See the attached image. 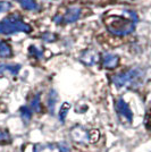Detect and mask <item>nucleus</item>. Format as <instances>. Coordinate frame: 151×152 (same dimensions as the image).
Segmentation results:
<instances>
[{"instance_id":"1","label":"nucleus","mask_w":151,"mask_h":152,"mask_svg":"<svg viewBox=\"0 0 151 152\" xmlns=\"http://www.w3.org/2000/svg\"><path fill=\"white\" fill-rule=\"evenodd\" d=\"M107 30L114 35L124 37L132 33L135 28V15L131 13L130 17L124 15H106L103 17Z\"/></svg>"},{"instance_id":"2","label":"nucleus","mask_w":151,"mask_h":152,"mask_svg":"<svg viewBox=\"0 0 151 152\" xmlns=\"http://www.w3.org/2000/svg\"><path fill=\"white\" fill-rule=\"evenodd\" d=\"M31 31V26L24 23L18 15H9L0 22V34H14L18 32L30 33Z\"/></svg>"},{"instance_id":"3","label":"nucleus","mask_w":151,"mask_h":152,"mask_svg":"<svg viewBox=\"0 0 151 152\" xmlns=\"http://www.w3.org/2000/svg\"><path fill=\"white\" fill-rule=\"evenodd\" d=\"M141 78H142V72L141 70L131 69L115 75V77L113 78V82L117 88L134 86L135 84H138L141 81Z\"/></svg>"},{"instance_id":"4","label":"nucleus","mask_w":151,"mask_h":152,"mask_svg":"<svg viewBox=\"0 0 151 152\" xmlns=\"http://www.w3.org/2000/svg\"><path fill=\"white\" fill-rule=\"evenodd\" d=\"M81 16V10L80 8H76V7H73V8H69L67 9L64 15L62 16H56L55 17V22L58 23V24H69V23H74L77 19L80 18Z\"/></svg>"},{"instance_id":"5","label":"nucleus","mask_w":151,"mask_h":152,"mask_svg":"<svg viewBox=\"0 0 151 152\" xmlns=\"http://www.w3.org/2000/svg\"><path fill=\"white\" fill-rule=\"evenodd\" d=\"M116 111L117 114L119 115L120 117H123L126 121H132V111L128 107V104L126 103L122 98H119L117 101H116Z\"/></svg>"},{"instance_id":"6","label":"nucleus","mask_w":151,"mask_h":152,"mask_svg":"<svg viewBox=\"0 0 151 152\" xmlns=\"http://www.w3.org/2000/svg\"><path fill=\"white\" fill-rule=\"evenodd\" d=\"M119 61V58L113 53H105L102 56V65L105 68H115Z\"/></svg>"},{"instance_id":"7","label":"nucleus","mask_w":151,"mask_h":152,"mask_svg":"<svg viewBox=\"0 0 151 152\" xmlns=\"http://www.w3.org/2000/svg\"><path fill=\"white\" fill-rule=\"evenodd\" d=\"M81 60H82L85 65H88V66H92V65H95V64L97 63V60H98V55L95 53V51L88 50V51H85V52L82 55Z\"/></svg>"},{"instance_id":"8","label":"nucleus","mask_w":151,"mask_h":152,"mask_svg":"<svg viewBox=\"0 0 151 152\" xmlns=\"http://www.w3.org/2000/svg\"><path fill=\"white\" fill-rule=\"evenodd\" d=\"M21 69L19 65H8V64H0V75L4 73H9L12 75H16Z\"/></svg>"},{"instance_id":"9","label":"nucleus","mask_w":151,"mask_h":152,"mask_svg":"<svg viewBox=\"0 0 151 152\" xmlns=\"http://www.w3.org/2000/svg\"><path fill=\"white\" fill-rule=\"evenodd\" d=\"M16 1H18L19 5L26 10H37L39 8L35 0H16Z\"/></svg>"},{"instance_id":"10","label":"nucleus","mask_w":151,"mask_h":152,"mask_svg":"<svg viewBox=\"0 0 151 152\" xmlns=\"http://www.w3.org/2000/svg\"><path fill=\"white\" fill-rule=\"evenodd\" d=\"M12 56V49L5 41H0V57L8 58Z\"/></svg>"},{"instance_id":"11","label":"nucleus","mask_w":151,"mask_h":152,"mask_svg":"<svg viewBox=\"0 0 151 152\" xmlns=\"http://www.w3.org/2000/svg\"><path fill=\"white\" fill-rule=\"evenodd\" d=\"M21 116H22V118L24 119V121H30V118L32 117L31 108L27 107V106H24V107L21 108Z\"/></svg>"},{"instance_id":"12","label":"nucleus","mask_w":151,"mask_h":152,"mask_svg":"<svg viewBox=\"0 0 151 152\" xmlns=\"http://www.w3.org/2000/svg\"><path fill=\"white\" fill-rule=\"evenodd\" d=\"M57 101V95L55 91H51L49 96H48V107L50 108V111H52L55 109V104Z\"/></svg>"},{"instance_id":"13","label":"nucleus","mask_w":151,"mask_h":152,"mask_svg":"<svg viewBox=\"0 0 151 152\" xmlns=\"http://www.w3.org/2000/svg\"><path fill=\"white\" fill-rule=\"evenodd\" d=\"M30 108H31L32 111H40V98H39V95H37L31 101Z\"/></svg>"},{"instance_id":"14","label":"nucleus","mask_w":151,"mask_h":152,"mask_svg":"<svg viewBox=\"0 0 151 152\" xmlns=\"http://www.w3.org/2000/svg\"><path fill=\"white\" fill-rule=\"evenodd\" d=\"M30 55H31L32 57L40 59V58H42V51H40L38 48L32 45V47H30Z\"/></svg>"},{"instance_id":"15","label":"nucleus","mask_w":151,"mask_h":152,"mask_svg":"<svg viewBox=\"0 0 151 152\" xmlns=\"http://www.w3.org/2000/svg\"><path fill=\"white\" fill-rule=\"evenodd\" d=\"M12 8V4L8 1H0V13L7 12Z\"/></svg>"},{"instance_id":"16","label":"nucleus","mask_w":151,"mask_h":152,"mask_svg":"<svg viewBox=\"0 0 151 152\" xmlns=\"http://www.w3.org/2000/svg\"><path fill=\"white\" fill-rule=\"evenodd\" d=\"M10 141L9 134L7 132H0V143H7Z\"/></svg>"},{"instance_id":"17","label":"nucleus","mask_w":151,"mask_h":152,"mask_svg":"<svg viewBox=\"0 0 151 152\" xmlns=\"http://www.w3.org/2000/svg\"><path fill=\"white\" fill-rule=\"evenodd\" d=\"M69 109V106L67 104V103H65L63 107H62V109H60V119H65V117H66V114H67V111H68Z\"/></svg>"},{"instance_id":"18","label":"nucleus","mask_w":151,"mask_h":152,"mask_svg":"<svg viewBox=\"0 0 151 152\" xmlns=\"http://www.w3.org/2000/svg\"><path fill=\"white\" fill-rule=\"evenodd\" d=\"M55 35L54 34H51V33H45L43 35V40L45 41H48V42H51V41H55Z\"/></svg>"}]
</instances>
